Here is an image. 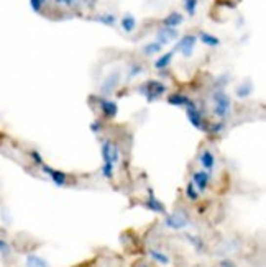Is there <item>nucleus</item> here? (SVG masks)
Here are the masks:
<instances>
[{"instance_id":"1","label":"nucleus","mask_w":266,"mask_h":267,"mask_svg":"<svg viewBox=\"0 0 266 267\" xmlns=\"http://www.w3.org/2000/svg\"><path fill=\"white\" fill-rule=\"evenodd\" d=\"M101 149H102V159H103L101 172L107 180H110L112 175H114L115 166L119 164V157H120L119 148H117V144L112 143L110 139H102Z\"/></svg>"},{"instance_id":"2","label":"nucleus","mask_w":266,"mask_h":267,"mask_svg":"<svg viewBox=\"0 0 266 267\" xmlns=\"http://www.w3.org/2000/svg\"><path fill=\"white\" fill-rule=\"evenodd\" d=\"M138 92L145 95L148 102H153L166 92V85L158 82V80H148V82H145L143 85H140Z\"/></svg>"},{"instance_id":"3","label":"nucleus","mask_w":266,"mask_h":267,"mask_svg":"<svg viewBox=\"0 0 266 267\" xmlns=\"http://www.w3.org/2000/svg\"><path fill=\"white\" fill-rule=\"evenodd\" d=\"M214 102H215V108H214V113L219 116V118H225L228 116L230 113V107H232V102H230V97L222 90L215 92L214 95Z\"/></svg>"},{"instance_id":"4","label":"nucleus","mask_w":266,"mask_h":267,"mask_svg":"<svg viewBox=\"0 0 266 267\" xmlns=\"http://www.w3.org/2000/svg\"><path fill=\"white\" fill-rule=\"evenodd\" d=\"M164 225L171 229H183L189 225L187 215L184 213V211H174V213L166 216Z\"/></svg>"},{"instance_id":"5","label":"nucleus","mask_w":266,"mask_h":267,"mask_svg":"<svg viewBox=\"0 0 266 267\" xmlns=\"http://www.w3.org/2000/svg\"><path fill=\"white\" fill-rule=\"evenodd\" d=\"M197 38L194 35H184L181 39L178 41V51L183 54L184 57H191L194 53V46H196Z\"/></svg>"},{"instance_id":"6","label":"nucleus","mask_w":266,"mask_h":267,"mask_svg":"<svg viewBox=\"0 0 266 267\" xmlns=\"http://www.w3.org/2000/svg\"><path fill=\"white\" fill-rule=\"evenodd\" d=\"M40 167H41L43 172L46 174L48 177L51 179V182L56 184L58 187H64V185L67 184V174L66 172H61V171H58V169H53V167H49L46 164H43Z\"/></svg>"},{"instance_id":"7","label":"nucleus","mask_w":266,"mask_h":267,"mask_svg":"<svg viewBox=\"0 0 266 267\" xmlns=\"http://www.w3.org/2000/svg\"><path fill=\"white\" fill-rule=\"evenodd\" d=\"M192 184L199 193H205V190L209 189L210 184V174L205 172V171H196L192 174Z\"/></svg>"},{"instance_id":"8","label":"nucleus","mask_w":266,"mask_h":267,"mask_svg":"<svg viewBox=\"0 0 266 267\" xmlns=\"http://www.w3.org/2000/svg\"><path fill=\"white\" fill-rule=\"evenodd\" d=\"M186 113H187V118L192 123V126H196L197 130H204V116L199 112V108L196 107V103H191V105L186 107Z\"/></svg>"},{"instance_id":"9","label":"nucleus","mask_w":266,"mask_h":267,"mask_svg":"<svg viewBox=\"0 0 266 267\" xmlns=\"http://www.w3.org/2000/svg\"><path fill=\"white\" fill-rule=\"evenodd\" d=\"M99 105H101L103 116H107V118H114L117 115V112H119L117 103L114 100H109V98H101V100H99Z\"/></svg>"},{"instance_id":"10","label":"nucleus","mask_w":266,"mask_h":267,"mask_svg":"<svg viewBox=\"0 0 266 267\" xmlns=\"http://www.w3.org/2000/svg\"><path fill=\"white\" fill-rule=\"evenodd\" d=\"M201 166H202V171H205V172H212L215 167V156L212 154V151L209 149H204L201 154Z\"/></svg>"},{"instance_id":"11","label":"nucleus","mask_w":266,"mask_h":267,"mask_svg":"<svg viewBox=\"0 0 266 267\" xmlns=\"http://www.w3.org/2000/svg\"><path fill=\"white\" fill-rule=\"evenodd\" d=\"M156 38H158L156 43H160L161 46H163V44H168L169 41H173V39L178 38V31H176V28H166L164 26L163 30L158 31Z\"/></svg>"},{"instance_id":"12","label":"nucleus","mask_w":266,"mask_h":267,"mask_svg":"<svg viewBox=\"0 0 266 267\" xmlns=\"http://www.w3.org/2000/svg\"><path fill=\"white\" fill-rule=\"evenodd\" d=\"M184 21V17L181 15L179 12H171L168 17L163 20V25L166 28H176V26H179Z\"/></svg>"},{"instance_id":"13","label":"nucleus","mask_w":266,"mask_h":267,"mask_svg":"<svg viewBox=\"0 0 266 267\" xmlns=\"http://www.w3.org/2000/svg\"><path fill=\"white\" fill-rule=\"evenodd\" d=\"M168 103L169 105H176V107H187V105H191L192 100L189 97H186L184 94H173L168 97Z\"/></svg>"},{"instance_id":"14","label":"nucleus","mask_w":266,"mask_h":267,"mask_svg":"<svg viewBox=\"0 0 266 267\" xmlns=\"http://www.w3.org/2000/svg\"><path fill=\"white\" fill-rule=\"evenodd\" d=\"M146 207L151 208L153 211H156V213H164V207L163 203H161L158 198L155 197V193L150 190V193H148V200H146Z\"/></svg>"},{"instance_id":"15","label":"nucleus","mask_w":266,"mask_h":267,"mask_svg":"<svg viewBox=\"0 0 266 267\" xmlns=\"http://www.w3.org/2000/svg\"><path fill=\"white\" fill-rule=\"evenodd\" d=\"M122 28H123L125 33H132V31L137 28V18H135L132 13H127L122 18Z\"/></svg>"},{"instance_id":"16","label":"nucleus","mask_w":266,"mask_h":267,"mask_svg":"<svg viewBox=\"0 0 266 267\" xmlns=\"http://www.w3.org/2000/svg\"><path fill=\"white\" fill-rule=\"evenodd\" d=\"M199 38H201V41L204 43L205 46H209V48L220 46V39L217 38V36H214V35H210V33H205V31H201Z\"/></svg>"},{"instance_id":"17","label":"nucleus","mask_w":266,"mask_h":267,"mask_svg":"<svg viewBox=\"0 0 266 267\" xmlns=\"http://www.w3.org/2000/svg\"><path fill=\"white\" fill-rule=\"evenodd\" d=\"M173 56H174V51H169V53L163 54V56L158 57V59L155 61V67H156V69H166V67L171 64V59H173Z\"/></svg>"},{"instance_id":"18","label":"nucleus","mask_w":266,"mask_h":267,"mask_svg":"<svg viewBox=\"0 0 266 267\" xmlns=\"http://www.w3.org/2000/svg\"><path fill=\"white\" fill-rule=\"evenodd\" d=\"M94 20L99 21V23H102V25H107V26H115L117 25V17L112 15V13H102V15L96 17Z\"/></svg>"},{"instance_id":"19","label":"nucleus","mask_w":266,"mask_h":267,"mask_svg":"<svg viewBox=\"0 0 266 267\" xmlns=\"http://www.w3.org/2000/svg\"><path fill=\"white\" fill-rule=\"evenodd\" d=\"M150 256H151V259L153 261H156V262H160V264H163V266H166V264H169V256L168 254H164L163 251H160V249H151L150 251Z\"/></svg>"},{"instance_id":"20","label":"nucleus","mask_w":266,"mask_h":267,"mask_svg":"<svg viewBox=\"0 0 266 267\" xmlns=\"http://www.w3.org/2000/svg\"><path fill=\"white\" fill-rule=\"evenodd\" d=\"M26 266L28 267H48V262L38 256H28V259H26Z\"/></svg>"},{"instance_id":"21","label":"nucleus","mask_w":266,"mask_h":267,"mask_svg":"<svg viewBox=\"0 0 266 267\" xmlns=\"http://www.w3.org/2000/svg\"><path fill=\"white\" fill-rule=\"evenodd\" d=\"M183 3H184V8H186L187 15H191V17L196 15L197 5H199V0H183Z\"/></svg>"},{"instance_id":"22","label":"nucleus","mask_w":266,"mask_h":267,"mask_svg":"<svg viewBox=\"0 0 266 267\" xmlns=\"http://www.w3.org/2000/svg\"><path fill=\"white\" fill-rule=\"evenodd\" d=\"M117 80H119V72H115V74H112L109 79L105 80V85L102 87V92L103 94H109L112 87H115V84H117Z\"/></svg>"},{"instance_id":"23","label":"nucleus","mask_w":266,"mask_h":267,"mask_svg":"<svg viewBox=\"0 0 266 267\" xmlns=\"http://www.w3.org/2000/svg\"><path fill=\"white\" fill-rule=\"evenodd\" d=\"M199 195H201V193L197 192V189L194 187V184H192V182H189V184H187V187H186V197L189 198V200L197 202V200H199Z\"/></svg>"},{"instance_id":"24","label":"nucleus","mask_w":266,"mask_h":267,"mask_svg":"<svg viewBox=\"0 0 266 267\" xmlns=\"http://www.w3.org/2000/svg\"><path fill=\"white\" fill-rule=\"evenodd\" d=\"M161 49H163V46H161L160 43H150V44H146V46L143 48V53L148 54V56H153V54L160 53Z\"/></svg>"},{"instance_id":"25","label":"nucleus","mask_w":266,"mask_h":267,"mask_svg":"<svg viewBox=\"0 0 266 267\" xmlns=\"http://www.w3.org/2000/svg\"><path fill=\"white\" fill-rule=\"evenodd\" d=\"M251 90H253V87H251L250 84H248L246 87H245V85H242V87H238V89H237V95H238V97H240V98L248 97V95L251 94Z\"/></svg>"},{"instance_id":"26","label":"nucleus","mask_w":266,"mask_h":267,"mask_svg":"<svg viewBox=\"0 0 266 267\" xmlns=\"http://www.w3.org/2000/svg\"><path fill=\"white\" fill-rule=\"evenodd\" d=\"M44 2H46V0H30V5L35 12H40L43 8Z\"/></svg>"},{"instance_id":"27","label":"nucleus","mask_w":266,"mask_h":267,"mask_svg":"<svg viewBox=\"0 0 266 267\" xmlns=\"http://www.w3.org/2000/svg\"><path fill=\"white\" fill-rule=\"evenodd\" d=\"M30 156H31V159L37 162L38 166H43V164H44V162H43V157H41V154H40L38 151H31V153H30Z\"/></svg>"},{"instance_id":"28","label":"nucleus","mask_w":266,"mask_h":267,"mask_svg":"<svg viewBox=\"0 0 266 267\" xmlns=\"http://www.w3.org/2000/svg\"><path fill=\"white\" fill-rule=\"evenodd\" d=\"M187 238H189V241H191V244H194V246H196L197 249H201V248H202V241H201V238H197V236H191V234H187Z\"/></svg>"},{"instance_id":"29","label":"nucleus","mask_w":266,"mask_h":267,"mask_svg":"<svg viewBox=\"0 0 266 267\" xmlns=\"http://www.w3.org/2000/svg\"><path fill=\"white\" fill-rule=\"evenodd\" d=\"M0 252H2V254H8V252H10V246H8V243L3 241L2 238H0Z\"/></svg>"},{"instance_id":"30","label":"nucleus","mask_w":266,"mask_h":267,"mask_svg":"<svg viewBox=\"0 0 266 267\" xmlns=\"http://www.w3.org/2000/svg\"><path fill=\"white\" fill-rule=\"evenodd\" d=\"M224 123H222V121H220V123H215V125H212V128H210V131H212V133H215V134H217V133H220V131H224Z\"/></svg>"},{"instance_id":"31","label":"nucleus","mask_w":266,"mask_h":267,"mask_svg":"<svg viewBox=\"0 0 266 267\" xmlns=\"http://www.w3.org/2000/svg\"><path fill=\"white\" fill-rule=\"evenodd\" d=\"M140 72H143V67H142V66H138V64H137V66H133V67H132V72H130L128 77L132 79V77H135V76H138Z\"/></svg>"},{"instance_id":"32","label":"nucleus","mask_w":266,"mask_h":267,"mask_svg":"<svg viewBox=\"0 0 266 267\" xmlns=\"http://www.w3.org/2000/svg\"><path fill=\"white\" fill-rule=\"evenodd\" d=\"M58 3H61V5H73L74 0H56Z\"/></svg>"},{"instance_id":"33","label":"nucleus","mask_w":266,"mask_h":267,"mask_svg":"<svg viewBox=\"0 0 266 267\" xmlns=\"http://www.w3.org/2000/svg\"><path fill=\"white\" fill-rule=\"evenodd\" d=\"M91 130L94 131V133H99V130H101L99 128V121H94V123L91 125Z\"/></svg>"}]
</instances>
